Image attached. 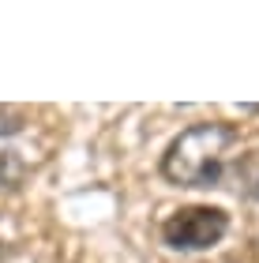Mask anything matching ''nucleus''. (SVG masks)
Masks as SVG:
<instances>
[{
	"mask_svg": "<svg viewBox=\"0 0 259 263\" xmlns=\"http://www.w3.org/2000/svg\"><path fill=\"white\" fill-rule=\"evenodd\" d=\"M237 147V128L207 121L181 132L162 154V177L176 188H210L226 177L229 151Z\"/></svg>",
	"mask_w": 259,
	"mask_h": 263,
	"instance_id": "1",
	"label": "nucleus"
},
{
	"mask_svg": "<svg viewBox=\"0 0 259 263\" xmlns=\"http://www.w3.org/2000/svg\"><path fill=\"white\" fill-rule=\"evenodd\" d=\"M229 230V214L218 207H181L162 222V237L176 252H203Z\"/></svg>",
	"mask_w": 259,
	"mask_h": 263,
	"instance_id": "2",
	"label": "nucleus"
},
{
	"mask_svg": "<svg viewBox=\"0 0 259 263\" xmlns=\"http://www.w3.org/2000/svg\"><path fill=\"white\" fill-rule=\"evenodd\" d=\"M229 181L237 184V192L259 199V147H255V151H248V154H241L237 165L229 170Z\"/></svg>",
	"mask_w": 259,
	"mask_h": 263,
	"instance_id": "3",
	"label": "nucleus"
},
{
	"mask_svg": "<svg viewBox=\"0 0 259 263\" xmlns=\"http://www.w3.org/2000/svg\"><path fill=\"white\" fill-rule=\"evenodd\" d=\"M23 109H15V105H0V136H15V132L23 128Z\"/></svg>",
	"mask_w": 259,
	"mask_h": 263,
	"instance_id": "4",
	"label": "nucleus"
},
{
	"mask_svg": "<svg viewBox=\"0 0 259 263\" xmlns=\"http://www.w3.org/2000/svg\"><path fill=\"white\" fill-rule=\"evenodd\" d=\"M0 259H4V245H0Z\"/></svg>",
	"mask_w": 259,
	"mask_h": 263,
	"instance_id": "5",
	"label": "nucleus"
}]
</instances>
